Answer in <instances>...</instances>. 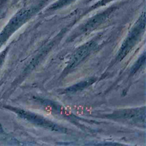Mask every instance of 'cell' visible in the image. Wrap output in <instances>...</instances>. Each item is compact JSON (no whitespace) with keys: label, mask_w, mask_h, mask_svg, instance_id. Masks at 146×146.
<instances>
[{"label":"cell","mask_w":146,"mask_h":146,"mask_svg":"<svg viewBox=\"0 0 146 146\" xmlns=\"http://www.w3.org/2000/svg\"><path fill=\"white\" fill-rule=\"evenodd\" d=\"M110 2V0H102L101 2H100V3H98L97 5H96V6H98V5H102V4L107 3V2Z\"/></svg>","instance_id":"cell-8"},{"label":"cell","mask_w":146,"mask_h":146,"mask_svg":"<svg viewBox=\"0 0 146 146\" xmlns=\"http://www.w3.org/2000/svg\"><path fill=\"white\" fill-rule=\"evenodd\" d=\"M17 113H18L22 118H25V119L28 120L32 122V123L42 126V127L50 129L53 130V131H59L60 130V129L58 128V126H56V125L53 124L52 123L48 121V120L43 119V118H40L39 116H36L35 115H33V114L29 113L27 112H23L22 110H19Z\"/></svg>","instance_id":"cell-3"},{"label":"cell","mask_w":146,"mask_h":146,"mask_svg":"<svg viewBox=\"0 0 146 146\" xmlns=\"http://www.w3.org/2000/svg\"><path fill=\"white\" fill-rule=\"evenodd\" d=\"M145 24V14L143 13L139 18L138 22H137L135 27L133 28L131 34L129 35L126 41L121 46V50H120L119 54H118V59H122L126 54L129 52L131 47L136 43L137 40L139 37V35L141 34L142 32L143 31Z\"/></svg>","instance_id":"cell-2"},{"label":"cell","mask_w":146,"mask_h":146,"mask_svg":"<svg viewBox=\"0 0 146 146\" xmlns=\"http://www.w3.org/2000/svg\"><path fill=\"white\" fill-rule=\"evenodd\" d=\"M43 5V2H40L36 5L30 6V7H24L17 13L11 20L9 22L7 26L5 27L3 31L0 34V46L9 37L16 31L17 29L23 24L25 22H27L30 17L36 13L37 10H40Z\"/></svg>","instance_id":"cell-1"},{"label":"cell","mask_w":146,"mask_h":146,"mask_svg":"<svg viewBox=\"0 0 146 146\" xmlns=\"http://www.w3.org/2000/svg\"><path fill=\"white\" fill-rule=\"evenodd\" d=\"M112 10H113V8L109 9V10H106V11L103 12L102 13H100L97 15H95L93 18H91V19H90V20L86 24L84 28L82 30H83V31H86V30H90V29L95 27L96 26L100 24V23H102V22L105 20V18L110 14V13L112 12Z\"/></svg>","instance_id":"cell-5"},{"label":"cell","mask_w":146,"mask_h":146,"mask_svg":"<svg viewBox=\"0 0 146 146\" xmlns=\"http://www.w3.org/2000/svg\"><path fill=\"white\" fill-rule=\"evenodd\" d=\"M74 1L75 0H59L56 3L53 4L51 7H50L49 10H56V9L61 8V7H64V6H65L66 5H69V4L74 2Z\"/></svg>","instance_id":"cell-6"},{"label":"cell","mask_w":146,"mask_h":146,"mask_svg":"<svg viewBox=\"0 0 146 146\" xmlns=\"http://www.w3.org/2000/svg\"><path fill=\"white\" fill-rule=\"evenodd\" d=\"M7 2V0H0V7H3L5 4Z\"/></svg>","instance_id":"cell-7"},{"label":"cell","mask_w":146,"mask_h":146,"mask_svg":"<svg viewBox=\"0 0 146 146\" xmlns=\"http://www.w3.org/2000/svg\"><path fill=\"white\" fill-rule=\"evenodd\" d=\"M93 48V43H89L86 45H85L84 46L81 47L80 49L78 50V52L75 53V54L74 55L72 59V61L70 63V67H74L78 64V63H80L81 60H83V59L88 54L91 50Z\"/></svg>","instance_id":"cell-4"}]
</instances>
